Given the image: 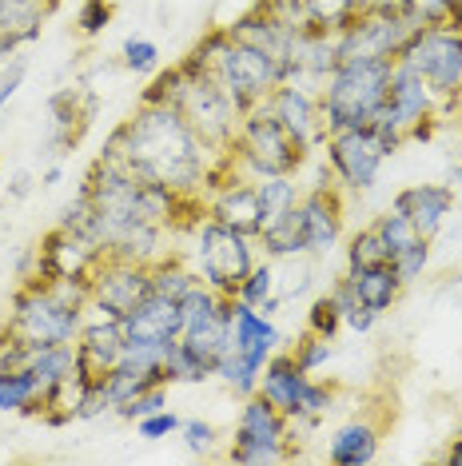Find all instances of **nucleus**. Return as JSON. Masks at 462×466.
Segmentation results:
<instances>
[{
	"label": "nucleus",
	"mask_w": 462,
	"mask_h": 466,
	"mask_svg": "<svg viewBox=\"0 0 462 466\" xmlns=\"http://www.w3.org/2000/svg\"><path fill=\"white\" fill-rule=\"evenodd\" d=\"M100 156L120 160L132 176L180 196H207L231 172H239L231 152H216L172 104H140L112 128Z\"/></svg>",
	"instance_id": "obj_1"
},
{
	"label": "nucleus",
	"mask_w": 462,
	"mask_h": 466,
	"mask_svg": "<svg viewBox=\"0 0 462 466\" xmlns=\"http://www.w3.org/2000/svg\"><path fill=\"white\" fill-rule=\"evenodd\" d=\"M184 65L207 72V76L231 96V104H236L239 112L256 108V104L267 100L283 80H291V72L283 60L244 45V40H236L227 33V25L199 36L192 45V52L184 56Z\"/></svg>",
	"instance_id": "obj_2"
},
{
	"label": "nucleus",
	"mask_w": 462,
	"mask_h": 466,
	"mask_svg": "<svg viewBox=\"0 0 462 466\" xmlns=\"http://www.w3.org/2000/svg\"><path fill=\"white\" fill-rule=\"evenodd\" d=\"M140 104H172V108L180 112L184 120L216 147V152H231L239 120H244V112L231 104L227 92L219 88L207 72L184 65V60L172 65L167 72H156L152 84L144 88Z\"/></svg>",
	"instance_id": "obj_3"
},
{
	"label": "nucleus",
	"mask_w": 462,
	"mask_h": 466,
	"mask_svg": "<svg viewBox=\"0 0 462 466\" xmlns=\"http://www.w3.org/2000/svg\"><path fill=\"white\" fill-rule=\"evenodd\" d=\"M391 72H395L391 56H343L331 68V76L319 84L323 132L371 128L387 104Z\"/></svg>",
	"instance_id": "obj_4"
},
{
	"label": "nucleus",
	"mask_w": 462,
	"mask_h": 466,
	"mask_svg": "<svg viewBox=\"0 0 462 466\" xmlns=\"http://www.w3.org/2000/svg\"><path fill=\"white\" fill-rule=\"evenodd\" d=\"M307 156L311 152L276 120V112L267 108V100H259L256 108L244 112L236 144H231V160H236L239 172L251 176V179L296 176L299 167L307 164Z\"/></svg>",
	"instance_id": "obj_5"
},
{
	"label": "nucleus",
	"mask_w": 462,
	"mask_h": 466,
	"mask_svg": "<svg viewBox=\"0 0 462 466\" xmlns=\"http://www.w3.org/2000/svg\"><path fill=\"white\" fill-rule=\"evenodd\" d=\"M259 243L256 236L219 224V219L204 216L192 228V268L199 271V279L219 295H236L239 283L247 279V271L259 263Z\"/></svg>",
	"instance_id": "obj_6"
},
{
	"label": "nucleus",
	"mask_w": 462,
	"mask_h": 466,
	"mask_svg": "<svg viewBox=\"0 0 462 466\" xmlns=\"http://www.w3.org/2000/svg\"><path fill=\"white\" fill-rule=\"evenodd\" d=\"M443 124V104L427 88V80L395 60L391 88H387V104L375 120V128L395 152H403L411 140H430L435 128Z\"/></svg>",
	"instance_id": "obj_7"
},
{
	"label": "nucleus",
	"mask_w": 462,
	"mask_h": 466,
	"mask_svg": "<svg viewBox=\"0 0 462 466\" xmlns=\"http://www.w3.org/2000/svg\"><path fill=\"white\" fill-rule=\"evenodd\" d=\"M395 60L418 72L443 108H450L462 96V28L418 25Z\"/></svg>",
	"instance_id": "obj_8"
},
{
	"label": "nucleus",
	"mask_w": 462,
	"mask_h": 466,
	"mask_svg": "<svg viewBox=\"0 0 462 466\" xmlns=\"http://www.w3.org/2000/svg\"><path fill=\"white\" fill-rule=\"evenodd\" d=\"M323 152H327V167L331 176L339 179V187L346 192H371L379 184L383 164L395 156V147L383 140L379 128H343V132H327L323 140Z\"/></svg>",
	"instance_id": "obj_9"
},
{
	"label": "nucleus",
	"mask_w": 462,
	"mask_h": 466,
	"mask_svg": "<svg viewBox=\"0 0 462 466\" xmlns=\"http://www.w3.org/2000/svg\"><path fill=\"white\" fill-rule=\"evenodd\" d=\"M108 251L100 248V239H92L88 231L72 228H52L45 239L28 251L20 279H92V271L104 263Z\"/></svg>",
	"instance_id": "obj_10"
},
{
	"label": "nucleus",
	"mask_w": 462,
	"mask_h": 466,
	"mask_svg": "<svg viewBox=\"0 0 462 466\" xmlns=\"http://www.w3.org/2000/svg\"><path fill=\"white\" fill-rule=\"evenodd\" d=\"M92 303L88 315H104V319H128V315L152 295V268L148 263L116 259L104 256V263L92 271Z\"/></svg>",
	"instance_id": "obj_11"
},
{
	"label": "nucleus",
	"mask_w": 462,
	"mask_h": 466,
	"mask_svg": "<svg viewBox=\"0 0 462 466\" xmlns=\"http://www.w3.org/2000/svg\"><path fill=\"white\" fill-rule=\"evenodd\" d=\"M418 28L415 16L407 13H359L339 33L343 56H398L403 45Z\"/></svg>",
	"instance_id": "obj_12"
},
{
	"label": "nucleus",
	"mask_w": 462,
	"mask_h": 466,
	"mask_svg": "<svg viewBox=\"0 0 462 466\" xmlns=\"http://www.w3.org/2000/svg\"><path fill=\"white\" fill-rule=\"evenodd\" d=\"M299 211H303V231H307V256H331L343 239V187L339 179L323 176L319 184H311L299 196Z\"/></svg>",
	"instance_id": "obj_13"
},
{
	"label": "nucleus",
	"mask_w": 462,
	"mask_h": 466,
	"mask_svg": "<svg viewBox=\"0 0 462 466\" xmlns=\"http://www.w3.org/2000/svg\"><path fill=\"white\" fill-rule=\"evenodd\" d=\"M96 112H100V96L92 88H84V84L52 92L48 96V147H52V156L72 152V147L84 140V132L92 128Z\"/></svg>",
	"instance_id": "obj_14"
},
{
	"label": "nucleus",
	"mask_w": 462,
	"mask_h": 466,
	"mask_svg": "<svg viewBox=\"0 0 462 466\" xmlns=\"http://www.w3.org/2000/svg\"><path fill=\"white\" fill-rule=\"evenodd\" d=\"M291 419L283 415L271 399L256 395L239 399V419H236V431H231V447H279L296 459V439H291Z\"/></svg>",
	"instance_id": "obj_15"
},
{
	"label": "nucleus",
	"mask_w": 462,
	"mask_h": 466,
	"mask_svg": "<svg viewBox=\"0 0 462 466\" xmlns=\"http://www.w3.org/2000/svg\"><path fill=\"white\" fill-rule=\"evenodd\" d=\"M283 347V331L276 327V319L247 303H231V323H227V351L244 359L251 370H264V363Z\"/></svg>",
	"instance_id": "obj_16"
},
{
	"label": "nucleus",
	"mask_w": 462,
	"mask_h": 466,
	"mask_svg": "<svg viewBox=\"0 0 462 466\" xmlns=\"http://www.w3.org/2000/svg\"><path fill=\"white\" fill-rule=\"evenodd\" d=\"M267 108L276 112V120L296 136L307 152L323 147V140H327V132H323V116H319V92L307 88V84L283 80L279 88L267 96Z\"/></svg>",
	"instance_id": "obj_17"
},
{
	"label": "nucleus",
	"mask_w": 462,
	"mask_h": 466,
	"mask_svg": "<svg viewBox=\"0 0 462 466\" xmlns=\"http://www.w3.org/2000/svg\"><path fill=\"white\" fill-rule=\"evenodd\" d=\"M207 216L219 219V224L244 231V236H259L264 228V216H259V196H256V179L244 172H231L224 184H216L212 192L204 196Z\"/></svg>",
	"instance_id": "obj_18"
},
{
	"label": "nucleus",
	"mask_w": 462,
	"mask_h": 466,
	"mask_svg": "<svg viewBox=\"0 0 462 466\" xmlns=\"http://www.w3.org/2000/svg\"><path fill=\"white\" fill-rule=\"evenodd\" d=\"M128 335H124L120 319H104V315H88L76 335V363L84 379H104L108 370L120 367Z\"/></svg>",
	"instance_id": "obj_19"
},
{
	"label": "nucleus",
	"mask_w": 462,
	"mask_h": 466,
	"mask_svg": "<svg viewBox=\"0 0 462 466\" xmlns=\"http://www.w3.org/2000/svg\"><path fill=\"white\" fill-rule=\"evenodd\" d=\"M227 33L236 36V40H244V45L251 48H259V52H267V56H276L287 65L291 72V45H296V33L299 28L296 25H287L283 16H276L271 8L259 0V5H251L244 16H236L227 25Z\"/></svg>",
	"instance_id": "obj_20"
},
{
	"label": "nucleus",
	"mask_w": 462,
	"mask_h": 466,
	"mask_svg": "<svg viewBox=\"0 0 462 466\" xmlns=\"http://www.w3.org/2000/svg\"><path fill=\"white\" fill-rule=\"evenodd\" d=\"M395 211H403L407 219L418 228V236L435 239L438 231H443L447 216L455 211V187L447 184H411L403 187L395 199H391Z\"/></svg>",
	"instance_id": "obj_21"
},
{
	"label": "nucleus",
	"mask_w": 462,
	"mask_h": 466,
	"mask_svg": "<svg viewBox=\"0 0 462 466\" xmlns=\"http://www.w3.org/2000/svg\"><path fill=\"white\" fill-rule=\"evenodd\" d=\"M124 335L132 343H172L184 335V303L164 299V295H148L136 311L124 319Z\"/></svg>",
	"instance_id": "obj_22"
},
{
	"label": "nucleus",
	"mask_w": 462,
	"mask_h": 466,
	"mask_svg": "<svg viewBox=\"0 0 462 466\" xmlns=\"http://www.w3.org/2000/svg\"><path fill=\"white\" fill-rule=\"evenodd\" d=\"M52 8L40 0H0V60L36 45Z\"/></svg>",
	"instance_id": "obj_23"
},
{
	"label": "nucleus",
	"mask_w": 462,
	"mask_h": 466,
	"mask_svg": "<svg viewBox=\"0 0 462 466\" xmlns=\"http://www.w3.org/2000/svg\"><path fill=\"white\" fill-rule=\"evenodd\" d=\"M379 442H383V427L367 415L346 419L343 427H335L331 442H327V459L335 466H371L379 459Z\"/></svg>",
	"instance_id": "obj_24"
},
{
	"label": "nucleus",
	"mask_w": 462,
	"mask_h": 466,
	"mask_svg": "<svg viewBox=\"0 0 462 466\" xmlns=\"http://www.w3.org/2000/svg\"><path fill=\"white\" fill-rule=\"evenodd\" d=\"M343 283H346V291L355 295V303L371 307V311H379V315L391 311V307L398 303V295L407 291L403 283H398L391 259L375 263V268H346L343 271Z\"/></svg>",
	"instance_id": "obj_25"
},
{
	"label": "nucleus",
	"mask_w": 462,
	"mask_h": 466,
	"mask_svg": "<svg viewBox=\"0 0 462 466\" xmlns=\"http://www.w3.org/2000/svg\"><path fill=\"white\" fill-rule=\"evenodd\" d=\"M303 383H307V375H303V370H299L296 355H291V351H283V347H279V351L267 359L264 370H259V395L276 402V407H279L287 419H296V410H299Z\"/></svg>",
	"instance_id": "obj_26"
},
{
	"label": "nucleus",
	"mask_w": 462,
	"mask_h": 466,
	"mask_svg": "<svg viewBox=\"0 0 462 466\" xmlns=\"http://www.w3.org/2000/svg\"><path fill=\"white\" fill-rule=\"evenodd\" d=\"M0 410L5 415L40 419L45 410V390L28 367H0Z\"/></svg>",
	"instance_id": "obj_27"
},
{
	"label": "nucleus",
	"mask_w": 462,
	"mask_h": 466,
	"mask_svg": "<svg viewBox=\"0 0 462 466\" xmlns=\"http://www.w3.org/2000/svg\"><path fill=\"white\" fill-rule=\"evenodd\" d=\"M259 251H264L267 259H299L307 256V231H303V211L299 204L287 211V216H279L276 224H267L264 231L256 236Z\"/></svg>",
	"instance_id": "obj_28"
},
{
	"label": "nucleus",
	"mask_w": 462,
	"mask_h": 466,
	"mask_svg": "<svg viewBox=\"0 0 462 466\" xmlns=\"http://www.w3.org/2000/svg\"><path fill=\"white\" fill-rule=\"evenodd\" d=\"M199 283H204L199 279V271L180 256V251H172V256L152 263V295H164V299H180L184 303Z\"/></svg>",
	"instance_id": "obj_29"
},
{
	"label": "nucleus",
	"mask_w": 462,
	"mask_h": 466,
	"mask_svg": "<svg viewBox=\"0 0 462 466\" xmlns=\"http://www.w3.org/2000/svg\"><path fill=\"white\" fill-rule=\"evenodd\" d=\"M256 196H259V216H264V228H267V224H276L279 216H287V211L299 204L303 192H299L296 176H264V179H256Z\"/></svg>",
	"instance_id": "obj_30"
},
{
	"label": "nucleus",
	"mask_w": 462,
	"mask_h": 466,
	"mask_svg": "<svg viewBox=\"0 0 462 466\" xmlns=\"http://www.w3.org/2000/svg\"><path fill=\"white\" fill-rule=\"evenodd\" d=\"M331 407H335V387L331 383H319L315 375H307V383H303V395H299V410H296V419H291V427H296V431L319 427V422L327 419Z\"/></svg>",
	"instance_id": "obj_31"
},
{
	"label": "nucleus",
	"mask_w": 462,
	"mask_h": 466,
	"mask_svg": "<svg viewBox=\"0 0 462 466\" xmlns=\"http://www.w3.org/2000/svg\"><path fill=\"white\" fill-rule=\"evenodd\" d=\"M363 13V0H307V25L323 33H343Z\"/></svg>",
	"instance_id": "obj_32"
},
{
	"label": "nucleus",
	"mask_w": 462,
	"mask_h": 466,
	"mask_svg": "<svg viewBox=\"0 0 462 466\" xmlns=\"http://www.w3.org/2000/svg\"><path fill=\"white\" fill-rule=\"evenodd\" d=\"M164 375H167V383H207L212 370L199 363L180 339H172V343H164Z\"/></svg>",
	"instance_id": "obj_33"
},
{
	"label": "nucleus",
	"mask_w": 462,
	"mask_h": 466,
	"mask_svg": "<svg viewBox=\"0 0 462 466\" xmlns=\"http://www.w3.org/2000/svg\"><path fill=\"white\" fill-rule=\"evenodd\" d=\"M387 243L383 236L371 228H359L351 239H346V268H375V263H387Z\"/></svg>",
	"instance_id": "obj_34"
},
{
	"label": "nucleus",
	"mask_w": 462,
	"mask_h": 466,
	"mask_svg": "<svg viewBox=\"0 0 462 466\" xmlns=\"http://www.w3.org/2000/svg\"><path fill=\"white\" fill-rule=\"evenodd\" d=\"M291 355H296V363H299L303 375H319V370L335 359V339L315 335V331H303L299 343L291 347Z\"/></svg>",
	"instance_id": "obj_35"
},
{
	"label": "nucleus",
	"mask_w": 462,
	"mask_h": 466,
	"mask_svg": "<svg viewBox=\"0 0 462 466\" xmlns=\"http://www.w3.org/2000/svg\"><path fill=\"white\" fill-rule=\"evenodd\" d=\"M120 68L136 72V76H152L160 72V45L148 36H128L120 48Z\"/></svg>",
	"instance_id": "obj_36"
},
{
	"label": "nucleus",
	"mask_w": 462,
	"mask_h": 466,
	"mask_svg": "<svg viewBox=\"0 0 462 466\" xmlns=\"http://www.w3.org/2000/svg\"><path fill=\"white\" fill-rule=\"evenodd\" d=\"M271 295H276V263H271V259H259L256 268L247 271V279L239 283L236 299L247 303V307H264Z\"/></svg>",
	"instance_id": "obj_37"
},
{
	"label": "nucleus",
	"mask_w": 462,
	"mask_h": 466,
	"mask_svg": "<svg viewBox=\"0 0 462 466\" xmlns=\"http://www.w3.org/2000/svg\"><path fill=\"white\" fill-rule=\"evenodd\" d=\"M427 263H430V239L427 236H418L415 243H407L398 256H391V268H395V275H398V283H403V288H411V283L423 279Z\"/></svg>",
	"instance_id": "obj_38"
},
{
	"label": "nucleus",
	"mask_w": 462,
	"mask_h": 466,
	"mask_svg": "<svg viewBox=\"0 0 462 466\" xmlns=\"http://www.w3.org/2000/svg\"><path fill=\"white\" fill-rule=\"evenodd\" d=\"M375 231H379L383 243H387V256H398V251H403L407 243H415V239H418V228L403 216V211H395V208H387L383 216L375 219Z\"/></svg>",
	"instance_id": "obj_39"
},
{
	"label": "nucleus",
	"mask_w": 462,
	"mask_h": 466,
	"mask_svg": "<svg viewBox=\"0 0 462 466\" xmlns=\"http://www.w3.org/2000/svg\"><path fill=\"white\" fill-rule=\"evenodd\" d=\"M307 331L327 335V339H335L343 331V307H339V299H335V291L315 295V299H311V307H307Z\"/></svg>",
	"instance_id": "obj_40"
},
{
	"label": "nucleus",
	"mask_w": 462,
	"mask_h": 466,
	"mask_svg": "<svg viewBox=\"0 0 462 466\" xmlns=\"http://www.w3.org/2000/svg\"><path fill=\"white\" fill-rule=\"evenodd\" d=\"M180 439H184L187 451L199 454V459H207V454L219 451V431L207 419H184L180 422Z\"/></svg>",
	"instance_id": "obj_41"
},
{
	"label": "nucleus",
	"mask_w": 462,
	"mask_h": 466,
	"mask_svg": "<svg viewBox=\"0 0 462 466\" xmlns=\"http://www.w3.org/2000/svg\"><path fill=\"white\" fill-rule=\"evenodd\" d=\"M180 415H176L172 407H164V410H152V415H144V419H136V434H140L144 442H160V439H172V434H180Z\"/></svg>",
	"instance_id": "obj_42"
},
{
	"label": "nucleus",
	"mask_w": 462,
	"mask_h": 466,
	"mask_svg": "<svg viewBox=\"0 0 462 466\" xmlns=\"http://www.w3.org/2000/svg\"><path fill=\"white\" fill-rule=\"evenodd\" d=\"M112 0H80V8H76V28H80V36H100L104 28L112 25Z\"/></svg>",
	"instance_id": "obj_43"
},
{
	"label": "nucleus",
	"mask_w": 462,
	"mask_h": 466,
	"mask_svg": "<svg viewBox=\"0 0 462 466\" xmlns=\"http://www.w3.org/2000/svg\"><path fill=\"white\" fill-rule=\"evenodd\" d=\"M164 407H167V383H160V387H148V390H140V395H136V399L120 402V407H116V415H120V419H128V422H136V419L152 415V410H164Z\"/></svg>",
	"instance_id": "obj_44"
},
{
	"label": "nucleus",
	"mask_w": 462,
	"mask_h": 466,
	"mask_svg": "<svg viewBox=\"0 0 462 466\" xmlns=\"http://www.w3.org/2000/svg\"><path fill=\"white\" fill-rule=\"evenodd\" d=\"M25 76H28V56H20L16 52V56L0 60V112H5L8 100L25 88Z\"/></svg>",
	"instance_id": "obj_45"
},
{
	"label": "nucleus",
	"mask_w": 462,
	"mask_h": 466,
	"mask_svg": "<svg viewBox=\"0 0 462 466\" xmlns=\"http://www.w3.org/2000/svg\"><path fill=\"white\" fill-rule=\"evenodd\" d=\"M231 462H244V466H271V462H287L291 454L279 447H231L227 451Z\"/></svg>",
	"instance_id": "obj_46"
},
{
	"label": "nucleus",
	"mask_w": 462,
	"mask_h": 466,
	"mask_svg": "<svg viewBox=\"0 0 462 466\" xmlns=\"http://www.w3.org/2000/svg\"><path fill=\"white\" fill-rule=\"evenodd\" d=\"M379 319H383V315L371 311V307H363V303H351L343 311V327H346V331H355V335H367Z\"/></svg>",
	"instance_id": "obj_47"
},
{
	"label": "nucleus",
	"mask_w": 462,
	"mask_h": 466,
	"mask_svg": "<svg viewBox=\"0 0 462 466\" xmlns=\"http://www.w3.org/2000/svg\"><path fill=\"white\" fill-rule=\"evenodd\" d=\"M264 5H267L276 16L287 20V25H296V28L307 25V0H264Z\"/></svg>",
	"instance_id": "obj_48"
},
{
	"label": "nucleus",
	"mask_w": 462,
	"mask_h": 466,
	"mask_svg": "<svg viewBox=\"0 0 462 466\" xmlns=\"http://www.w3.org/2000/svg\"><path fill=\"white\" fill-rule=\"evenodd\" d=\"M33 187H36V176L25 172V167L8 176V196H13V199H28V196H33Z\"/></svg>",
	"instance_id": "obj_49"
},
{
	"label": "nucleus",
	"mask_w": 462,
	"mask_h": 466,
	"mask_svg": "<svg viewBox=\"0 0 462 466\" xmlns=\"http://www.w3.org/2000/svg\"><path fill=\"white\" fill-rule=\"evenodd\" d=\"M363 13H407V0H363Z\"/></svg>",
	"instance_id": "obj_50"
},
{
	"label": "nucleus",
	"mask_w": 462,
	"mask_h": 466,
	"mask_svg": "<svg viewBox=\"0 0 462 466\" xmlns=\"http://www.w3.org/2000/svg\"><path fill=\"white\" fill-rule=\"evenodd\" d=\"M443 462H447V466H462V434H458V439H450V447H447V454H443Z\"/></svg>",
	"instance_id": "obj_51"
},
{
	"label": "nucleus",
	"mask_w": 462,
	"mask_h": 466,
	"mask_svg": "<svg viewBox=\"0 0 462 466\" xmlns=\"http://www.w3.org/2000/svg\"><path fill=\"white\" fill-rule=\"evenodd\" d=\"M60 176H65V167H60V164H52L48 172L40 176V184H45V187H52V184H60Z\"/></svg>",
	"instance_id": "obj_52"
},
{
	"label": "nucleus",
	"mask_w": 462,
	"mask_h": 466,
	"mask_svg": "<svg viewBox=\"0 0 462 466\" xmlns=\"http://www.w3.org/2000/svg\"><path fill=\"white\" fill-rule=\"evenodd\" d=\"M40 5H48V8H52V13H56V8H60V0H40Z\"/></svg>",
	"instance_id": "obj_53"
},
{
	"label": "nucleus",
	"mask_w": 462,
	"mask_h": 466,
	"mask_svg": "<svg viewBox=\"0 0 462 466\" xmlns=\"http://www.w3.org/2000/svg\"><path fill=\"white\" fill-rule=\"evenodd\" d=\"M458 179H462V167H458Z\"/></svg>",
	"instance_id": "obj_54"
}]
</instances>
